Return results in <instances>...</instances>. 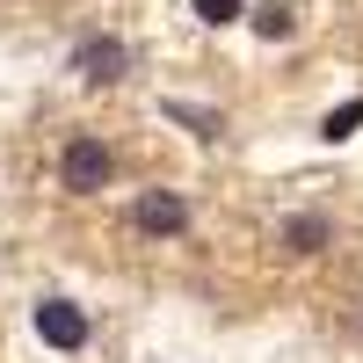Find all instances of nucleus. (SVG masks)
<instances>
[{
	"label": "nucleus",
	"instance_id": "obj_1",
	"mask_svg": "<svg viewBox=\"0 0 363 363\" xmlns=\"http://www.w3.org/2000/svg\"><path fill=\"white\" fill-rule=\"evenodd\" d=\"M29 320H37V342H44V349H58V356H80L87 342H95V327H87V313L73 306V298H44Z\"/></svg>",
	"mask_w": 363,
	"mask_h": 363
},
{
	"label": "nucleus",
	"instance_id": "obj_7",
	"mask_svg": "<svg viewBox=\"0 0 363 363\" xmlns=\"http://www.w3.org/2000/svg\"><path fill=\"white\" fill-rule=\"evenodd\" d=\"M189 8H196V22L225 29V22H240V15H247V0H189Z\"/></svg>",
	"mask_w": 363,
	"mask_h": 363
},
{
	"label": "nucleus",
	"instance_id": "obj_4",
	"mask_svg": "<svg viewBox=\"0 0 363 363\" xmlns=\"http://www.w3.org/2000/svg\"><path fill=\"white\" fill-rule=\"evenodd\" d=\"M73 73L80 80H116V73H131V51L116 44V37H87V44H73Z\"/></svg>",
	"mask_w": 363,
	"mask_h": 363
},
{
	"label": "nucleus",
	"instance_id": "obj_5",
	"mask_svg": "<svg viewBox=\"0 0 363 363\" xmlns=\"http://www.w3.org/2000/svg\"><path fill=\"white\" fill-rule=\"evenodd\" d=\"M327 240H335V225H327V218H313V211H298V218L284 225V247H291V255H320Z\"/></svg>",
	"mask_w": 363,
	"mask_h": 363
},
{
	"label": "nucleus",
	"instance_id": "obj_3",
	"mask_svg": "<svg viewBox=\"0 0 363 363\" xmlns=\"http://www.w3.org/2000/svg\"><path fill=\"white\" fill-rule=\"evenodd\" d=\"M58 182H66V189H102L109 182V145H95V138H73L66 153H58Z\"/></svg>",
	"mask_w": 363,
	"mask_h": 363
},
{
	"label": "nucleus",
	"instance_id": "obj_9",
	"mask_svg": "<svg viewBox=\"0 0 363 363\" xmlns=\"http://www.w3.org/2000/svg\"><path fill=\"white\" fill-rule=\"evenodd\" d=\"M255 29H262V37H277V44H284V37H291V15H284V8H255Z\"/></svg>",
	"mask_w": 363,
	"mask_h": 363
},
{
	"label": "nucleus",
	"instance_id": "obj_2",
	"mask_svg": "<svg viewBox=\"0 0 363 363\" xmlns=\"http://www.w3.org/2000/svg\"><path fill=\"white\" fill-rule=\"evenodd\" d=\"M131 225L153 233V240H174V233H189V203H182L174 189H145V196L131 203Z\"/></svg>",
	"mask_w": 363,
	"mask_h": 363
},
{
	"label": "nucleus",
	"instance_id": "obj_8",
	"mask_svg": "<svg viewBox=\"0 0 363 363\" xmlns=\"http://www.w3.org/2000/svg\"><path fill=\"white\" fill-rule=\"evenodd\" d=\"M167 116H174V124H189L196 138H218V116H211V109H189V102H160Z\"/></svg>",
	"mask_w": 363,
	"mask_h": 363
},
{
	"label": "nucleus",
	"instance_id": "obj_6",
	"mask_svg": "<svg viewBox=\"0 0 363 363\" xmlns=\"http://www.w3.org/2000/svg\"><path fill=\"white\" fill-rule=\"evenodd\" d=\"M356 124H363V95H349L335 116H327V124H320V138H327V145H342V138H356Z\"/></svg>",
	"mask_w": 363,
	"mask_h": 363
}]
</instances>
